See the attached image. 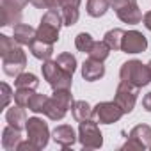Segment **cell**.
Wrapping results in <instances>:
<instances>
[{"label":"cell","mask_w":151,"mask_h":151,"mask_svg":"<svg viewBox=\"0 0 151 151\" xmlns=\"http://www.w3.org/2000/svg\"><path fill=\"white\" fill-rule=\"evenodd\" d=\"M41 71H43V78L48 82V86L57 91V89H71V84H73V75L68 73L66 69H62L57 60H45L43 66H41Z\"/></svg>","instance_id":"cell-4"},{"label":"cell","mask_w":151,"mask_h":151,"mask_svg":"<svg viewBox=\"0 0 151 151\" xmlns=\"http://www.w3.org/2000/svg\"><path fill=\"white\" fill-rule=\"evenodd\" d=\"M121 149H128V151H144L146 147H144V144H142V142H139L137 139L128 137V140L121 146Z\"/></svg>","instance_id":"cell-32"},{"label":"cell","mask_w":151,"mask_h":151,"mask_svg":"<svg viewBox=\"0 0 151 151\" xmlns=\"http://www.w3.org/2000/svg\"><path fill=\"white\" fill-rule=\"evenodd\" d=\"M16 151H39V147H37L34 142H30V140L27 139V140H22V142H20V146H18Z\"/></svg>","instance_id":"cell-33"},{"label":"cell","mask_w":151,"mask_h":151,"mask_svg":"<svg viewBox=\"0 0 151 151\" xmlns=\"http://www.w3.org/2000/svg\"><path fill=\"white\" fill-rule=\"evenodd\" d=\"M110 52L112 50H110V46L105 41H94V45H93V48H91V52L87 55L93 57V59H98V60H105Z\"/></svg>","instance_id":"cell-27"},{"label":"cell","mask_w":151,"mask_h":151,"mask_svg":"<svg viewBox=\"0 0 151 151\" xmlns=\"http://www.w3.org/2000/svg\"><path fill=\"white\" fill-rule=\"evenodd\" d=\"M34 93H36L34 89H16V91H14V103L20 105V107H25V109H27L29 100L32 98Z\"/></svg>","instance_id":"cell-29"},{"label":"cell","mask_w":151,"mask_h":151,"mask_svg":"<svg viewBox=\"0 0 151 151\" xmlns=\"http://www.w3.org/2000/svg\"><path fill=\"white\" fill-rule=\"evenodd\" d=\"M137 94H139V87L121 80L117 89H116V94H114V101L123 109L124 114H130L137 103Z\"/></svg>","instance_id":"cell-8"},{"label":"cell","mask_w":151,"mask_h":151,"mask_svg":"<svg viewBox=\"0 0 151 151\" xmlns=\"http://www.w3.org/2000/svg\"><path fill=\"white\" fill-rule=\"evenodd\" d=\"M22 142V130L7 124L2 130V147L6 151H16Z\"/></svg>","instance_id":"cell-13"},{"label":"cell","mask_w":151,"mask_h":151,"mask_svg":"<svg viewBox=\"0 0 151 151\" xmlns=\"http://www.w3.org/2000/svg\"><path fill=\"white\" fill-rule=\"evenodd\" d=\"M25 130H27V139L30 142H34L39 149H43V147L48 146V140H50L52 135H50L48 124L41 117H36V116L34 117H29Z\"/></svg>","instance_id":"cell-6"},{"label":"cell","mask_w":151,"mask_h":151,"mask_svg":"<svg viewBox=\"0 0 151 151\" xmlns=\"http://www.w3.org/2000/svg\"><path fill=\"white\" fill-rule=\"evenodd\" d=\"M73 105V94L69 89H57L48 98L45 107V116L52 121H60Z\"/></svg>","instance_id":"cell-3"},{"label":"cell","mask_w":151,"mask_h":151,"mask_svg":"<svg viewBox=\"0 0 151 151\" xmlns=\"http://www.w3.org/2000/svg\"><path fill=\"white\" fill-rule=\"evenodd\" d=\"M117 18L123 22V23H128V25H137L142 22V13L139 9V4H133V6H128V7H123L119 11H116Z\"/></svg>","instance_id":"cell-17"},{"label":"cell","mask_w":151,"mask_h":151,"mask_svg":"<svg viewBox=\"0 0 151 151\" xmlns=\"http://www.w3.org/2000/svg\"><path fill=\"white\" fill-rule=\"evenodd\" d=\"M130 137H133L139 142H142L146 149H151V126L149 124H137V126H133L132 132H130Z\"/></svg>","instance_id":"cell-20"},{"label":"cell","mask_w":151,"mask_h":151,"mask_svg":"<svg viewBox=\"0 0 151 151\" xmlns=\"http://www.w3.org/2000/svg\"><path fill=\"white\" fill-rule=\"evenodd\" d=\"M52 139L55 144H59L62 149H69L75 142L78 140V135L75 133V130L69 124H59L53 132H52Z\"/></svg>","instance_id":"cell-11"},{"label":"cell","mask_w":151,"mask_h":151,"mask_svg":"<svg viewBox=\"0 0 151 151\" xmlns=\"http://www.w3.org/2000/svg\"><path fill=\"white\" fill-rule=\"evenodd\" d=\"M87 14L93 18L103 16L110 9V0H87Z\"/></svg>","instance_id":"cell-22"},{"label":"cell","mask_w":151,"mask_h":151,"mask_svg":"<svg viewBox=\"0 0 151 151\" xmlns=\"http://www.w3.org/2000/svg\"><path fill=\"white\" fill-rule=\"evenodd\" d=\"M142 22H144V27L147 30H151V11H147L144 16H142Z\"/></svg>","instance_id":"cell-35"},{"label":"cell","mask_w":151,"mask_h":151,"mask_svg":"<svg viewBox=\"0 0 151 151\" xmlns=\"http://www.w3.org/2000/svg\"><path fill=\"white\" fill-rule=\"evenodd\" d=\"M6 121L7 124L18 128V130H23L27 126V114H25V107H20L14 103V107H11L7 112H6Z\"/></svg>","instance_id":"cell-16"},{"label":"cell","mask_w":151,"mask_h":151,"mask_svg":"<svg viewBox=\"0 0 151 151\" xmlns=\"http://www.w3.org/2000/svg\"><path fill=\"white\" fill-rule=\"evenodd\" d=\"M29 50H30V53L36 57V59H39V60H50L52 59V55H53V45L52 43H46V41H41V39H34L30 45H29Z\"/></svg>","instance_id":"cell-15"},{"label":"cell","mask_w":151,"mask_h":151,"mask_svg":"<svg viewBox=\"0 0 151 151\" xmlns=\"http://www.w3.org/2000/svg\"><path fill=\"white\" fill-rule=\"evenodd\" d=\"M22 23V11H14L9 7L0 6V25L2 27H9V25H18Z\"/></svg>","instance_id":"cell-21"},{"label":"cell","mask_w":151,"mask_h":151,"mask_svg":"<svg viewBox=\"0 0 151 151\" xmlns=\"http://www.w3.org/2000/svg\"><path fill=\"white\" fill-rule=\"evenodd\" d=\"M0 89H2V109H7V105H9V103H11V100L14 98L13 89H11V86H9V84H6V82L0 84Z\"/></svg>","instance_id":"cell-30"},{"label":"cell","mask_w":151,"mask_h":151,"mask_svg":"<svg viewBox=\"0 0 151 151\" xmlns=\"http://www.w3.org/2000/svg\"><path fill=\"white\" fill-rule=\"evenodd\" d=\"M147 48V39L142 32L139 30H128L123 36L121 43V52L124 53H142Z\"/></svg>","instance_id":"cell-10"},{"label":"cell","mask_w":151,"mask_h":151,"mask_svg":"<svg viewBox=\"0 0 151 151\" xmlns=\"http://www.w3.org/2000/svg\"><path fill=\"white\" fill-rule=\"evenodd\" d=\"M142 107H144V110L151 112V93L144 94V98H142Z\"/></svg>","instance_id":"cell-34"},{"label":"cell","mask_w":151,"mask_h":151,"mask_svg":"<svg viewBox=\"0 0 151 151\" xmlns=\"http://www.w3.org/2000/svg\"><path fill=\"white\" fill-rule=\"evenodd\" d=\"M103 75H105L103 60H98V59H93V57L84 60V64H82V78L86 82H96V80L103 78Z\"/></svg>","instance_id":"cell-12"},{"label":"cell","mask_w":151,"mask_h":151,"mask_svg":"<svg viewBox=\"0 0 151 151\" xmlns=\"http://www.w3.org/2000/svg\"><path fill=\"white\" fill-rule=\"evenodd\" d=\"M30 2V0H2L4 7H9V9H14V11H23V7Z\"/></svg>","instance_id":"cell-31"},{"label":"cell","mask_w":151,"mask_h":151,"mask_svg":"<svg viewBox=\"0 0 151 151\" xmlns=\"http://www.w3.org/2000/svg\"><path fill=\"white\" fill-rule=\"evenodd\" d=\"M119 78L140 89L151 82V73H149L147 64H142L140 60L132 59V60L123 62V66L119 69Z\"/></svg>","instance_id":"cell-1"},{"label":"cell","mask_w":151,"mask_h":151,"mask_svg":"<svg viewBox=\"0 0 151 151\" xmlns=\"http://www.w3.org/2000/svg\"><path fill=\"white\" fill-rule=\"evenodd\" d=\"M147 68H149V73H151V60L147 62Z\"/></svg>","instance_id":"cell-37"},{"label":"cell","mask_w":151,"mask_h":151,"mask_svg":"<svg viewBox=\"0 0 151 151\" xmlns=\"http://www.w3.org/2000/svg\"><path fill=\"white\" fill-rule=\"evenodd\" d=\"M71 116L77 123H82V121H87V119H93V107L84 101V100H78V101H73L71 105Z\"/></svg>","instance_id":"cell-18"},{"label":"cell","mask_w":151,"mask_h":151,"mask_svg":"<svg viewBox=\"0 0 151 151\" xmlns=\"http://www.w3.org/2000/svg\"><path fill=\"white\" fill-rule=\"evenodd\" d=\"M46 101H48V96H46V94L34 93V94H32V98L29 100V105H27V109H29V110H32L34 114H45Z\"/></svg>","instance_id":"cell-25"},{"label":"cell","mask_w":151,"mask_h":151,"mask_svg":"<svg viewBox=\"0 0 151 151\" xmlns=\"http://www.w3.org/2000/svg\"><path fill=\"white\" fill-rule=\"evenodd\" d=\"M93 116L101 124H112L117 123L124 116V112L116 101H101L96 107H93Z\"/></svg>","instance_id":"cell-9"},{"label":"cell","mask_w":151,"mask_h":151,"mask_svg":"<svg viewBox=\"0 0 151 151\" xmlns=\"http://www.w3.org/2000/svg\"><path fill=\"white\" fill-rule=\"evenodd\" d=\"M62 25H64L62 14L57 9H48L43 14L39 27L36 29V37L41 39V41H46V43L55 45L59 41V30H60Z\"/></svg>","instance_id":"cell-2"},{"label":"cell","mask_w":151,"mask_h":151,"mask_svg":"<svg viewBox=\"0 0 151 151\" xmlns=\"http://www.w3.org/2000/svg\"><path fill=\"white\" fill-rule=\"evenodd\" d=\"M93 45H94V39H93V36L87 34V32H80L77 37H75V46H77L78 52L89 53L91 48H93Z\"/></svg>","instance_id":"cell-28"},{"label":"cell","mask_w":151,"mask_h":151,"mask_svg":"<svg viewBox=\"0 0 151 151\" xmlns=\"http://www.w3.org/2000/svg\"><path fill=\"white\" fill-rule=\"evenodd\" d=\"M123 36H124V30L123 29H110L105 36H103V41L110 46V50H121V43H123Z\"/></svg>","instance_id":"cell-23"},{"label":"cell","mask_w":151,"mask_h":151,"mask_svg":"<svg viewBox=\"0 0 151 151\" xmlns=\"http://www.w3.org/2000/svg\"><path fill=\"white\" fill-rule=\"evenodd\" d=\"M57 64L62 68V69H66L68 73H75V71H77V57H75V55H71L69 52H64V53H60V55H57Z\"/></svg>","instance_id":"cell-24"},{"label":"cell","mask_w":151,"mask_h":151,"mask_svg":"<svg viewBox=\"0 0 151 151\" xmlns=\"http://www.w3.org/2000/svg\"><path fill=\"white\" fill-rule=\"evenodd\" d=\"M59 13L62 14V22H64L66 27L75 25V23L78 22V18H80V11H78V7H75V6L62 7V9H59Z\"/></svg>","instance_id":"cell-26"},{"label":"cell","mask_w":151,"mask_h":151,"mask_svg":"<svg viewBox=\"0 0 151 151\" xmlns=\"http://www.w3.org/2000/svg\"><path fill=\"white\" fill-rule=\"evenodd\" d=\"M25 66H27V55L22 45H16L11 52L2 55V68H4V73L9 75V77H18L25 69Z\"/></svg>","instance_id":"cell-7"},{"label":"cell","mask_w":151,"mask_h":151,"mask_svg":"<svg viewBox=\"0 0 151 151\" xmlns=\"http://www.w3.org/2000/svg\"><path fill=\"white\" fill-rule=\"evenodd\" d=\"M13 37L22 46H29L36 39V29L27 25V23H18V25L13 27Z\"/></svg>","instance_id":"cell-14"},{"label":"cell","mask_w":151,"mask_h":151,"mask_svg":"<svg viewBox=\"0 0 151 151\" xmlns=\"http://www.w3.org/2000/svg\"><path fill=\"white\" fill-rule=\"evenodd\" d=\"M78 142L84 149H98L103 146V135L93 119L82 121L78 124Z\"/></svg>","instance_id":"cell-5"},{"label":"cell","mask_w":151,"mask_h":151,"mask_svg":"<svg viewBox=\"0 0 151 151\" xmlns=\"http://www.w3.org/2000/svg\"><path fill=\"white\" fill-rule=\"evenodd\" d=\"M30 4L37 9H45V0H30Z\"/></svg>","instance_id":"cell-36"},{"label":"cell","mask_w":151,"mask_h":151,"mask_svg":"<svg viewBox=\"0 0 151 151\" xmlns=\"http://www.w3.org/2000/svg\"><path fill=\"white\" fill-rule=\"evenodd\" d=\"M39 86V78L36 77L34 73H25L22 71L18 77H14V87L16 89H37Z\"/></svg>","instance_id":"cell-19"}]
</instances>
